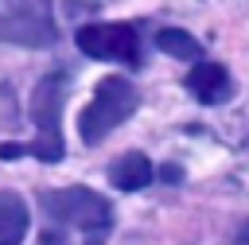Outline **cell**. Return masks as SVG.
<instances>
[{"label": "cell", "instance_id": "cell-1", "mask_svg": "<svg viewBox=\"0 0 249 245\" xmlns=\"http://www.w3.org/2000/svg\"><path fill=\"white\" fill-rule=\"evenodd\" d=\"M51 229H74L82 245H105L113 233V206L89 187H62V191H43L39 198Z\"/></svg>", "mask_w": 249, "mask_h": 245}, {"label": "cell", "instance_id": "cell-2", "mask_svg": "<svg viewBox=\"0 0 249 245\" xmlns=\"http://www.w3.org/2000/svg\"><path fill=\"white\" fill-rule=\"evenodd\" d=\"M140 105V93L136 86L124 78V74H109L97 82L89 105L82 109L78 117V132H82V144H101L117 124H124Z\"/></svg>", "mask_w": 249, "mask_h": 245}, {"label": "cell", "instance_id": "cell-3", "mask_svg": "<svg viewBox=\"0 0 249 245\" xmlns=\"http://www.w3.org/2000/svg\"><path fill=\"white\" fill-rule=\"evenodd\" d=\"M66 89H70L66 70L39 78V86L31 89V121H35L39 136L31 140L27 152L43 163H58L66 156V144H62V97H66Z\"/></svg>", "mask_w": 249, "mask_h": 245}, {"label": "cell", "instance_id": "cell-4", "mask_svg": "<svg viewBox=\"0 0 249 245\" xmlns=\"http://www.w3.org/2000/svg\"><path fill=\"white\" fill-rule=\"evenodd\" d=\"M78 51L101 62L136 66L140 62V35L132 23H86L78 27Z\"/></svg>", "mask_w": 249, "mask_h": 245}, {"label": "cell", "instance_id": "cell-5", "mask_svg": "<svg viewBox=\"0 0 249 245\" xmlns=\"http://www.w3.org/2000/svg\"><path fill=\"white\" fill-rule=\"evenodd\" d=\"M0 39L27 43V47H51L54 43V19L43 4H35V8L12 4L0 12Z\"/></svg>", "mask_w": 249, "mask_h": 245}, {"label": "cell", "instance_id": "cell-6", "mask_svg": "<svg viewBox=\"0 0 249 245\" xmlns=\"http://www.w3.org/2000/svg\"><path fill=\"white\" fill-rule=\"evenodd\" d=\"M187 89L202 105H222L233 97V78L222 62H198L195 70H187Z\"/></svg>", "mask_w": 249, "mask_h": 245}, {"label": "cell", "instance_id": "cell-7", "mask_svg": "<svg viewBox=\"0 0 249 245\" xmlns=\"http://www.w3.org/2000/svg\"><path fill=\"white\" fill-rule=\"evenodd\" d=\"M152 179H156V167H152V159L144 152H124V156H117L109 163V183L117 191H140Z\"/></svg>", "mask_w": 249, "mask_h": 245}, {"label": "cell", "instance_id": "cell-8", "mask_svg": "<svg viewBox=\"0 0 249 245\" xmlns=\"http://www.w3.org/2000/svg\"><path fill=\"white\" fill-rule=\"evenodd\" d=\"M27 237V202L16 191H0V245H23Z\"/></svg>", "mask_w": 249, "mask_h": 245}, {"label": "cell", "instance_id": "cell-9", "mask_svg": "<svg viewBox=\"0 0 249 245\" xmlns=\"http://www.w3.org/2000/svg\"><path fill=\"white\" fill-rule=\"evenodd\" d=\"M156 47H160L163 54H171V58H183V62H195V58L202 54L198 39H195L191 31H179V27H163V31L156 35Z\"/></svg>", "mask_w": 249, "mask_h": 245}, {"label": "cell", "instance_id": "cell-10", "mask_svg": "<svg viewBox=\"0 0 249 245\" xmlns=\"http://www.w3.org/2000/svg\"><path fill=\"white\" fill-rule=\"evenodd\" d=\"M241 241H245V245H249V222H245V226H241Z\"/></svg>", "mask_w": 249, "mask_h": 245}]
</instances>
